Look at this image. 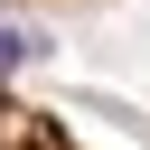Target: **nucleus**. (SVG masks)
Instances as JSON below:
<instances>
[{
    "label": "nucleus",
    "instance_id": "nucleus-1",
    "mask_svg": "<svg viewBox=\"0 0 150 150\" xmlns=\"http://www.w3.org/2000/svg\"><path fill=\"white\" fill-rule=\"evenodd\" d=\"M0 150H94L56 103H38V94H19L9 75H0Z\"/></svg>",
    "mask_w": 150,
    "mask_h": 150
},
{
    "label": "nucleus",
    "instance_id": "nucleus-2",
    "mask_svg": "<svg viewBox=\"0 0 150 150\" xmlns=\"http://www.w3.org/2000/svg\"><path fill=\"white\" fill-rule=\"evenodd\" d=\"M75 9H112V0H0V19H75Z\"/></svg>",
    "mask_w": 150,
    "mask_h": 150
}]
</instances>
